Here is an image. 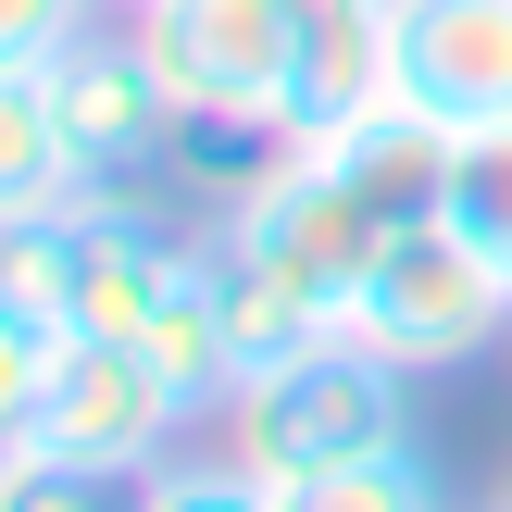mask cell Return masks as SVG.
Instances as JSON below:
<instances>
[{
    "instance_id": "ba28073f",
    "label": "cell",
    "mask_w": 512,
    "mask_h": 512,
    "mask_svg": "<svg viewBox=\"0 0 512 512\" xmlns=\"http://www.w3.org/2000/svg\"><path fill=\"white\" fill-rule=\"evenodd\" d=\"M0 325H75V200L0 213Z\"/></svg>"
},
{
    "instance_id": "4fadbf2b",
    "label": "cell",
    "mask_w": 512,
    "mask_h": 512,
    "mask_svg": "<svg viewBox=\"0 0 512 512\" xmlns=\"http://www.w3.org/2000/svg\"><path fill=\"white\" fill-rule=\"evenodd\" d=\"M138 512H275V475H250L238 450H175V463L138 475Z\"/></svg>"
},
{
    "instance_id": "5b68a950",
    "label": "cell",
    "mask_w": 512,
    "mask_h": 512,
    "mask_svg": "<svg viewBox=\"0 0 512 512\" xmlns=\"http://www.w3.org/2000/svg\"><path fill=\"white\" fill-rule=\"evenodd\" d=\"M388 100L438 138L512 125V0H400V75Z\"/></svg>"
},
{
    "instance_id": "9a60e30c",
    "label": "cell",
    "mask_w": 512,
    "mask_h": 512,
    "mask_svg": "<svg viewBox=\"0 0 512 512\" xmlns=\"http://www.w3.org/2000/svg\"><path fill=\"white\" fill-rule=\"evenodd\" d=\"M113 13H138V0H113Z\"/></svg>"
},
{
    "instance_id": "30bf717a",
    "label": "cell",
    "mask_w": 512,
    "mask_h": 512,
    "mask_svg": "<svg viewBox=\"0 0 512 512\" xmlns=\"http://www.w3.org/2000/svg\"><path fill=\"white\" fill-rule=\"evenodd\" d=\"M438 225L475 250V263H500V275H512V125L450 138V163H438Z\"/></svg>"
},
{
    "instance_id": "7a4b0ae2",
    "label": "cell",
    "mask_w": 512,
    "mask_h": 512,
    "mask_svg": "<svg viewBox=\"0 0 512 512\" xmlns=\"http://www.w3.org/2000/svg\"><path fill=\"white\" fill-rule=\"evenodd\" d=\"M338 325L375 350V363H400V375H463V363H488V350H500V325H512V275L475 263L438 213H400L388 250L363 263V288H350Z\"/></svg>"
},
{
    "instance_id": "7c38bea8",
    "label": "cell",
    "mask_w": 512,
    "mask_h": 512,
    "mask_svg": "<svg viewBox=\"0 0 512 512\" xmlns=\"http://www.w3.org/2000/svg\"><path fill=\"white\" fill-rule=\"evenodd\" d=\"M0 512H138V488L100 463H63L38 438H0Z\"/></svg>"
},
{
    "instance_id": "277c9868",
    "label": "cell",
    "mask_w": 512,
    "mask_h": 512,
    "mask_svg": "<svg viewBox=\"0 0 512 512\" xmlns=\"http://www.w3.org/2000/svg\"><path fill=\"white\" fill-rule=\"evenodd\" d=\"M188 425H200V413L163 388V363H150L138 338H75L63 375L38 388V413H13L0 438H38V450H63V463H100V475L138 488L150 463L188 450Z\"/></svg>"
},
{
    "instance_id": "8992f818",
    "label": "cell",
    "mask_w": 512,
    "mask_h": 512,
    "mask_svg": "<svg viewBox=\"0 0 512 512\" xmlns=\"http://www.w3.org/2000/svg\"><path fill=\"white\" fill-rule=\"evenodd\" d=\"M400 0H288V138H350L388 113Z\"/></svg>"
},
{
    "instance_id": "52a82bcc",
    "label": "cell",
    "mask_w": 512,
    "mask_h": 512,
    "mask_svg": "<svg viewBox=\"0 0 512 512\" xmlns=\"http://www.w3.org/2000/svg\"><path fill=\"white\" fill-rule=\"evenodd\" d=\"M138 350L163 363V388L188 400V413H225V388H238V325H225V288H213V250L188 238V263H175L163 313L138 325Z\"/></svg>"
},
{
    "instance_id": "9c48e42d",
    "label": "cell",
    "mask_w": 512,
    "mask_h": 512,
    "mask_svg": "<svg viewBox=\"0 0 512 512\" xmlns=\"http://www.w3.org/2000/svg\"><path fill=\"white\" fill-rule=\"evenodd\" d=\"M275 512H450V488L425 463V438H388V450H350V463L275 488Z\"/></svg>"
},
{
    "instance_id": "5bb4252c",
    "label": "cell",
    "mask_w": 512,
    "mask_h": 512,
    "mask_svg": "<svg viewBox=\"0 0 512 512\" xmlns=\"http://www.w3.org/2000/svg\"><path fill=\"white\" fill-rule=\"evenodd\" d=\"M113 13V0H0V75H25V63H63L88 25Z\"/></svg>"
},
{
    "instance_id": "6da1fadb",
    "label": "cell",
    "mask_w": 512,
    "mask_h": 512,
    "mask_svg": "<svg viewBox=\"0 0 512 512\" xmlns=\"http://www.w3.org/2000/svg\"><path fill=\"white\" fill-rule=\"evenodd\" d=\"M400 388H413L400 363H375V350L350 338V325H325V338H300L288 363L238 375V400L213 413V438L238 450L250 475H275V488H300V475L350 463V450H388V438H413V413H400Z\"/></svg>"
},
{
    "instance_id": "3957f363",
    "label": "cell",
    "mask_w": 512,
    "mask_h": 512,
    "mask_svg": "<svg viewBox=\"0 0 512 512\" xmlns=\"http://www.w3.org/2000/svg\"><path fill=\"white\" fill-rule=\"evenodd\" d=\"M25 75L50 88V125H63V150H75V188H138V175H175L188 113H175L163 63L138 50V25H125V13H100L63 63H25Z\"/></svg>"
},
{
    "instance_id": "8fae6325",
    "label": "cell",
    "mask_w": 512,
    "mask_h": 512,
    "mask_svg": "<svg viewBox=\"0 0 512 512\" xmlns=\"http://www.w3.org/2000/svg\"><path fill=\"white\" fill-rule=\"evenodd\" d=\"M38 200H75V150L38 75H0V213H38Z\"/></svg>"
},
{
    "instance_id": "2e32d148",
    "label": "cell",
    "mask_w": 512,
    "mask_h": 512,
    "mask_svg": "<svg viewBox=\"0 0 512 512\" xmlns=\"http://www.w3.org/2000/svg\"><path fill=\"white\" fill-rule=\"evenodd\" d=\"M488 512H512V500H488Z\"/></svg>"
}]
</instances>
